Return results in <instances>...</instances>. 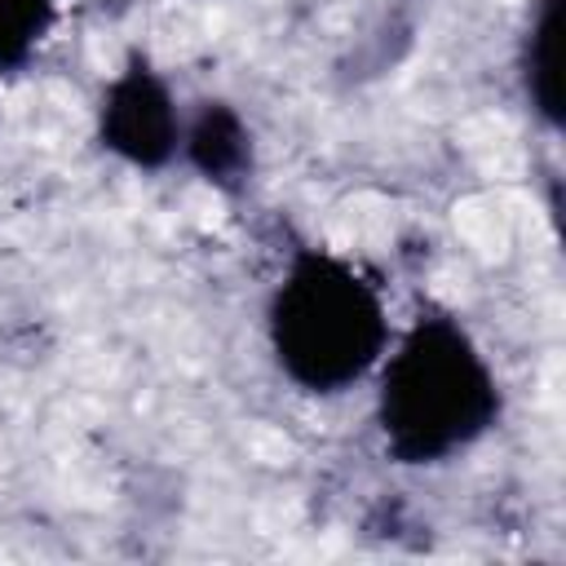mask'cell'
<instances>
[{"label": "cell", "mask_w": 566, "mask_h": 566, "mask_svg": "<svg viewBox=\"0 0 566 566\" xmlns=\"http://www.w3.org/2000/svg\"><path fill=\"white\" fill-rule=\"evenodd\" d=\"M181 124H186V115H181L168 80L142 53L128 57V66L106 84V93L97 102L102 146L142 172H159L181 155Z\"/></svg>", "instance_id": "cell-3"}, {"label": "cell", "mask_w": 566, "mask_h": 566, "mask_svg": "<svg viewBox=\"0 0 566 566\" xmlns=\"http://www.w3.org/2000/svg\"><path fill=\"white\" fill-rule=\"evenodd\" d=\"M279 371L305 394H345L389 349V314L376 283L327 248H301L265 305Z\"/></svg>", "instance_id": "cell-2"}, {"label": "cell", "mask_w": 566, "mask_h": 566, "mask_svg": "<svg viewBox=\"0 0 566 566\" xmlns=\"http://www.w3.org/2000/svg\"><path fill=\"white\" fill-rule=\"evenodd\" d=\"M376 371V424L398 464H442L500 420V380L451 314H420Z\"/></svg>", "instance_id": "cell-1"}, {"label": "cell", "mask_w": 566, "mask_h": 566, "mask_svg": "<svg viewBox=\"0 0 566 566\" xmlns=\"http://www.w3.org/2000/svg\"><path fill=\"white\" fill-rule=\"evenodd\" d=\"M181 155H186V164L208 186H217L226 195L243 190L252 181V168H256L252 128L221 97H208V102H199L186 115V124H181Z\"/></svg>", "instance_id": "cell-4"}, {"label": "cell", "mask_w": 566, "mask_h": 566, "mask_svg": "<svg viewBox=\"0 0 566 566\" xmlns=\"http://www.w3.org/2000/svg\"><path fill=\"white\" fill-rule=\"evenodd\" d=\"M57 22V0H0V71H22Z\"/></svg>", "instance_id": "cell-6"}, {"label": "cell", "mask_w": 566, "mask_h": 566, "mask_svg": "<svg viewBox=\"0 0 566 566\" xmlns=\"http://www.w3.org/2000/svg\"><path fill=\"white\" fill-rule=\"evenodd\" d=\"M517 80L531 115L562 128V0H531L517 40Z\"/></svg>", "instance_id": "cell-5"}]
</instances>
